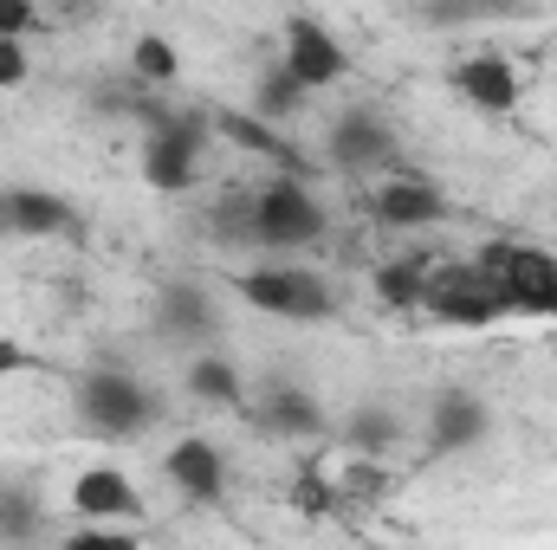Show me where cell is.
Wrapping results in <instances>:
<instances>
[{"instance_id": "obj_1", "label": "cell", "mask_w": 557, "mask_h": 550, "mask_svg": "<svg viewBox=\"0 0 557 550\" xmlns=\"http://www.w3.org/2000/svg\"><path fill=\"white\" fill-rule=\"evenodd\" d=\"M331 227V214L318 208L305 175H273L267 188H253V253H298L318 247Z\"/></svg>"}, {"instance_id": "obj_2", "label": "cell", "mask_w": 557, "mask_h": 550, "mask_svg": "<svg viewBox=\"0 0 557 550\" xmlns=\"http://www.w3.org/2000/svg\"><path fill=\"white\" fill-rule=\"evenodd\" d=\"M78 414L91 434H111V440H131L143 427H156L162 396L143 389V376L117 370V363H98V370H78Z\"/></svg>"}, {"instance_id": "obj_3", "label": "cell", "mask_w": 557, "mask_h": 550, "mask_svg": "<svg viewBox=\"0 0 557 550\" xmlns=\"http://www.w3.org/2000/svg\"><path fill=\"white\" fill-rule=\"evenodd\" d=\"M234 291L253 304V311H267V317H285V324H324V317H337V291H331V278L311 273V266H247V273H234Z\"/></svg>"}, {"instance_id": "obj_4", "label": "cell", "mask_w": 557, "mask_h": 550, "mask_svg": "<svg viewBox=\"0 0 557 550\" xmlns=\"http://www.w3.org/2000/svg\"><path fill=\"white\" fill-rule=\"evenodd\" d=\"M473 266L499 278L512 317H557V253L552 247H525V240H486L473 253Z\"/></svg>"}, {"instance_id": "obj_5", "label": "cell", "mask_w": 557, "mask_h": 550, "mask_svg": "<svg viewBox=\"0 0 557 550\" xmlns=\"http://www.w3.org/2000/svg\"><path fill=\"white\" fill-rule=\"evenodd\" d=\"M214 137V117H195V111H162L143 137V182L156 195H188L195 175H201V155Z\"/></svg>"}, {"instance_id": "obj_6", "label": "cell", "mask_w": 557, "mask_h": 550, "mask_svg": "<svg viewBox=\"0 0 557 550\" xmlns=\"http://www.w3.org/2000/svg\"><path fill=\"white\" fill-rule=\"evenodd\" d=\"M421 311H428L434 324H454V330H486V324L512 317V304H506L499 278H486L473 260H441L434 278H428Z\"/></svg>"}, {"instance_id": "obj_7", "label": "cell", "mask_w": 557, "mask_h": 550, "mask_svg": "<svg viewBox=\"0 0 557 550\" xmlns=\"http://www.w3.org/2000/svg\"><path fill=\"white\" fill-rule=\"evenodd\" d=\"M278 65H285L305 91H331V85H344L350 52H344V39H337L324 20L292 13V20H285V39H278Z\"/></svg>"}, {"instance_id": "obj_8", "label": "cell", "mask_w": 557, "mask_h": 550, "mask_svg": "<svg viewBox=\"0 0 557 550\" xmlns=\"http://www.w3.org/2000/svg\"><path fill=\"white\" fill-rule=\"evenodd\" d=\"M324 162L331 168H344V175H396V162H403V142L396 130L376 117V111H344L337 124H331V137H324Z\"/></svg>"}, {"instance_id": "obj_9", "label": "cell", "mask_w": 557, "mask_h": 550, "mask_svg": "<svg viewBox=\"0 0 557 550\" xmlns=\"http://www.w3.org/2000/svg\"><path fill=\"white\" fill-rule=\"evenodd\" d=\"M72 512L91 518V525H117V532H131L137 518H149L137 479H131L124 466H85V473L72 479Z\"/></svg>"}, {"instance_id": "obj_10", "label": "cell", "mask_w": 557, "mask_h": 550, "mask_svg": "<svg viewBox=\"0 0 557 550\" xmlns=\"http://www.w3.org/2000/svg\"><path fill=\"white\" fill-rule=\"evenodd\" d=\"M156 330L169 337V343H182V350H214V337H221V304L195 285V278H175V285H162V298H156Z\"/></svg>"}, {"instance_id": "obj_11", "label": "cell", "mask_w": 557, "mask_h": 550, "mask_svg": "<svg viewBox=\"0 0 557 550\" xmlns=\"http://www.w3.org/2000/svg\"><path fill=\"white\" fill-rule=\"evenodd\" d=\"M370 221L389 227V234H421V227L447 221V195L421 175H383L370 188Z\"/></svg>"}, {"instance_id": "obj_12", "label": "cell", "mask_w": 557, "mask_h": 550, "mask_svg": "<svg viewBox=\"0 0 557 550\" xmlns=\"http://www.w3.org/2000/svg\"><path fill=\"white\" fill-rule=\"evenodd\" d=\"M447 85H454L460 104H473V111H486V117L519 111V72H512L506 52H467V59L447 72Z\"/></svg>"}, {"instance_id": "obj_13", "label": "cell", "mask_w": 557, "mask_h": 550, "mask_svg": "<svg viewBox=\"0 0 557 550\" xmlns=\"http://www.w3.org/2000/svg\"><path fill=\"white\" fill-rule=\"evenodd\" d=\"M486 427H493V414L473 389H441L428 402V453H467L486 440Z\"/></svg>"}, {"instance_id": "obj_14", "label": "cell", "mask_w": 557, "mask_h": 550, "mask_svg": "<svg viewBox=\"0 0 557 550\" xmlns=\"http://www.w3.org/2000/svg\"><path fill=\"white\" fill-rule=\"evenodd\" d=\"M162 466H169V479H175L195 505H227V460H221V447H214L208 434L175 440Z\"/></svg>"}, {"instance_id": "obj_15", "label": "cell", "mask_w": 557, "mask_h": 550, "mask_svg": "<svg viewBox=\"0 0 557 550\" xmlns=\"http://www.w3.org/2000/svg\"><path fill=\"white\" fill-rule=\"evenodd\" d=\"M247 409H253V421H260L267 434H278V440H318V434L331 427L324 409H318V396L298 389V383H267L260 402H247Z\"/></svg>"}, {"instance_id": "obj_16", "label": "cell", "mask_w": 557, "mask_h": 550, "mask_svg": "<svg viewBox=\"0 0 557 550\" xmlns=\"http://www.w3.org/2000/svg\"><path fill=\"white\" fill-rule=\"evenodd\" d=\"M0 227L7 234H26V240L65 234L72 227V201L52 195V188H0Z\"/></svg>"}, {"instance_id": "obj_17", "label": "cell", "mask_w": 557, "mask_h": 550, "mask_svg": "<svg viewBox=\"0 0 557 550\" xmlns=\"http://www.w3.org/2000/svg\"><path fill=\"white\" fill-rule=\"evenodd\" d=\"M214 137H227V142H240V149H253V155H267V162H278V175H305L298 149L278 137L273 124H260L253 111H221L214 117Z\"/></svg>"}, {"instance_id": "obj_18", "label": "cell", "mask_w": 557, "mask_h": 550, "mask_svg": "<svg viewBox=\"0 0 557 550\" xmlns=\"http://www.w3.org/2000/svg\"><path fill=\"white\" fill-rule=\"evenodd\" d=\"M434 266H441L434 253H396V260H383V266H376V298L396 304V311H421Z\"/></svg>"}, {"instance_id": "obj_19", "label": "cell", "mask_w": 557, "mask_h": 550, "mask_svg": "<svg viewBox=\"0 0 557 550\" xmlns=\"http://www.w3.org/2000/svg\"><path fill=\"white\" fill-rule=\"evenodd\" d=\"M188 396L195 402H214V409H247V383H240V370L221 357V350H201V357H188Z\"/></svg>"}, {"instance_id": "obj_20", "label": "cell", "mask_w": 557, "mask_h": 550, "mask_svg": "<svg viewBox=\"0 0 557 550\" xmlns=\"http://www.w3.org/2000/svg\"><path fill=\"white\" fill-rule=\"evenodd\" d=\"M285 505H292L298 518H350V505H344V492H337V466H324V460H305V466H298Z\"/></svg>"}, {"instance_id": "obj_21", "label": "cell", "mask_w": 557, "mask_h": 550, "mask_svg": "<svg viewBox=\"0 0 557 550\" xmlns=\"http://www.w3.org/2000/svg\"><path fill=\"white\" fill-rule=\"evenodd\" d=\"M396 440H403V421L389 409H376V402H370V409H350V421H344V447H350L357 460H383Z\"/></svg>"}, {"instance_id": "obj_22", "label": "cell", "mask_w": 557, "mask_h": 550, "mask_svg": "<svg viewBox=\"0 0 557 550\" xmlns=\"http://www.w3.org/2000/svg\"><path fill=\"white\" fill-rule=\"evenodd\" d=\"M305 98H311V91H305L285 65H267V72H260V85H253V117L278 130L285 117H298V111H305Z\"/></svg>"}, {"instance_id": "obj_23", "label": "cell", "mask_w": 557, "mask_h": 550, "mask_svg": "<svg viewBox=\"0 0 557 550\" xmlns=\"http://www.w3.org/2000/svg\"><path fill=\"white\" fill-rule=\"evenodd\" d=\"M46 532V512L26 486H0V545L7 550H26L33 538Z\"/></svg>"}, {"instance_id": "obj_24", "label": "cell", "mask_w": 557, "mask_h": 550, "mask_svg": "<svg viewBox=\"0 0 557 550\" xmlns=\"http://www.w3.org/2000/svg\"><path fill=\"white\" fill-rule=\"evenodd\" d=\"M208 234L227 247H253V188H227L208 214Z\"/></svg>"}, {"instance_id": "obj_25", "label": "cell", "mask_w": 557, "mask_h": 550, "mask_svg": "<svg viewBox=\"0 0 557 550\" xmlns=\"http://www.w3.org/2000/svg\"><path fill=\"white\" fill-rule=\"evenodd\" d=\"M131 72H137L143 85H175V72H182V52H175L162 33H143L137 46H131Z\"/></svg>"}, {"instance_id": "obj_26", "label": "cell", "mask_w": 557, "mask_h": 550, "mask_svg": "<svg viewBox=\"0 0 557 550\" xmlns=\"http://www.w3.org/2000/svg\"><path fill=\"white\" fill-rule=\"evenodd\" d=\"M59 550H143L137 532H117V525H78V532H65Z\"/></svg>"}, {"instance_id": "obj_27", "label": "cell", "mask_w": 557, "mask_h": 550, "mask_svg": "<svg viewBox=\"0 0 557 550\" xmlns=\"http://www.w3.org/2000/svg\"><path fill=\"white\" fill-rule=\"evenodd\" d=\"M26 72H33L26 39H0V91H20V85H26Z\"/></svg>"}, {"instance_id": "obj_28", "label": "cell", "mask_w": 557, "mask_h": 550, "mask_svg": "<svg viewBox=\"0 0 557 550\" xmlns=\"http://www.w3.org/2000/svg\"><path fill=\"white\" fill-rule=\"evenodd\" d=\"M33 0H0V39H26L33 33Z\"/></svg>"}, {"instance_id": "obj_29", "label": "cell", "mask_w": 557, "mask_h": 550, "mask_svg": "<svg viewBox=\"0 0 557 550\" xmlns=\"http://www.w3.org/2000/svg\"><path fill=\"white\" fill-rule=\"evenodd\" d=\"M26 363H33V350L13 343V337H0V376H13V370H26Z\"/></svg>"}]
</instances>
